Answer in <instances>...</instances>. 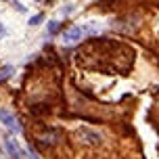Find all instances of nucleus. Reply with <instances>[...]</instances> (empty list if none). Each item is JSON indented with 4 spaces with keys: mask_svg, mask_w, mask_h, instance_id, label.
Here are the masks:
<instances>
[{
    "mask_svg": "<svg viewBox=\"0 0 159 159\" xmlns=\"http://www.w3.org/2000/svg\"><path fill=\"white\" fill-rule=\"evenodd\" d=\"M13 73H15V67H13V65H4V67L0 69V84H4Z\"/></svg>",
    "mask_w": 159,
    "mask_h": 159,
    "instance_id": "obj_4",
    "label": "nucleus"
},
{
    "mask_svg": "<svg viewBox=\"0 0 159 159\" xmlns=\"http://www.w3.org/2000/svg\"><path fill=\"white\" fill-rule=\"evenodd\" d=\"M59 27H61V23H59V21H50V23H48V34H50V36H52V34H57V32H59Z\"/></svg>",
    "mask_w": 159,
    "mask_h": 159,
    "instance_id": "obj_5",
    "label": "nucleus"
},
{
    "mask_svg": "<svg viewBox=\"0 0 159 159\" xmlns=\"http://www.w3.org/2000/svg\"><path fill=\"white\" fill-rule=\"evenodd\" d=\"M4 36H7V27H4V25H2V21H0V40L4 38Z\"/></svg>",
    "mask_w": 159,
    "mask_h": 159,
    "instance_id": "obj_7",
    "label": "nucleus"
},
{
    "mask_svg": "<svg viewBox=\"0 0 159 159\" xmlns=\"http://www.w3.org/2000/svg\"><path fill=\"white\" fill-rule=\"evenodd\" d=\"M4 149L13 159H21V149H19L15 138H4Z\"/></svg>",
    "mask_w": 159,
    "mask_h": 159,
    "instance_id": "obj_2",
    "label": "nucleus"
},
{
    "mask_svg": "<svg viewBox=\"0 0 159 159\" xmlns=\"http://www.w3.org/2000/svg\"><path fill=\"white\" fill-rule=\"evenodd\" d=\"M42 19H44V15H34L32 19H30V23H32V25H38Z\"/></svg>",
    "mask_w": 159,
    "mask_h": 159,
    "instance_id": "obj_6",
    "label": "nucleus"
},
{
    "mask_svg": "<svg viewBox=\"0 0 159 159\" xmlns=\"http://www.w3.org/2000/svg\"><path fill=\"white\" fill-rule=\"evenodd\" d=\"M36 2H42V0H36Z\"/></svg>",
    "mask_w": 159,
    "mask_h": 159,
    "instance_id": "obj_8",
    "label": "nucleus"
},
{
    "mask_svg": "<svg viewBox=\"0 0 159 159\" xmlns=\"http://www.w3.org/2000/svg\"><path fill=\"white\" fill-rule=\"evenodd\" d=\"M0 121H2L8 130H13V132H19V130H21V126H19L17 117L8 111V109H0Z\"/></svg>",
    "mask_w": 159,
    "mask_h": 159,
    "instance_id": "obj_1",
    "label": "nucleus"
},
{
    "mask_svg": "<svg viewBox=\"0 0 159 159\" xmlns=\"http://www.w3.org/2000/svg\"><path fill=\"white\" fill-rule=\"evenodd\" d=\"M82 34H84V30L75 25V27H69L67 32H63V36H61V38H63V42H75V40L82 38Z\"/></svg>",
    "mask_w": 159,
    "mask_h": 159,
    "instance_id": "obj_3",
    "label": "nucleus"
}]
</instances>
